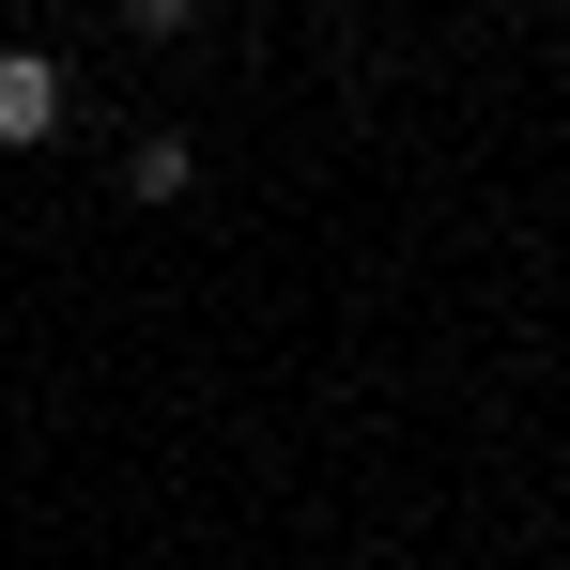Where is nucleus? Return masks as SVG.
Instances as JSON below:
<instances>
[{"instance_id":"1","label":"nucleus","mask_w":570,"mask_h":570,"mask_svg":"<svg viewBox=\"0 0 570 570\" xmlns=\"http://www.w3.org/2000/svg\"><path fill=\"white\" fill-rule=\"evenodd\" d=\"M31 139H62V62L47 47H0V155H31Z\"/></svg>"}]
</instances>
